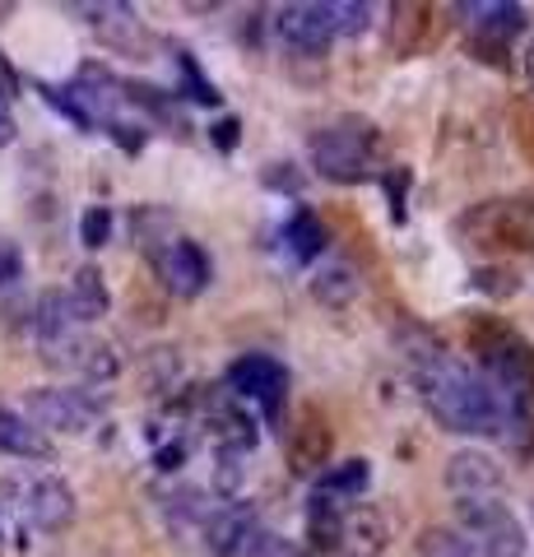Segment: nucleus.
Returning a JSON list of instances; mask_svg holds the SVG:
<instances>
[{"label":"nucleus","instance_id":"obj_18","mask_svg":"<svg viewBox=\"0 0 534 557\" xmlns=\"http://www.w3.org/2000/svg\"><path fill=\"white\" fill-rule=\"evenodd\" d=\"M386 548V520L376 507H349L344 511V544L339 553H349V557H382Z\"/></svg>","mask_w":534,"mask_h":557},{"label":"nucleus","instance_id":"obj_1","mask_svg":"<svg viewBox=\"0 0 534 557\" xmlns=\"http://www.w3.org/2000/svg\"><path fill=\"white\" fill-rule=\"evenodd\" d=\"M419 376L423 409L433 413V423L456 432V437H502L507 432V399L497 395L479 372H470L456 358H433L423 368H413Z\"/></svg>","mask_w":534,"mask_h":557},{"label":"nucleus","instance_id":"obj_36","mask_svg":"<svg viewBox=\"0 0 534 557\" xmlns=\"http://www.w3.org/2000/svg\"><path fill=\"white\" fill-rule=\"evenodd\" d=\"M5 145H14V116H10L5 102H0V149Z\"/></svg>","mask_w":534,"mask_h":557},{"label":"nucleus","instance_id":"obj_3","mask_svg":"<svg viewBox=\"0 0 534 557\" xmlns=\"http://www.w3.org/2000/svg\"><path fill=\"white\" fill-rule=\"evenodd\" d=\"M376 149H382V139H376V131L358 116L321 126L312 139H307V159H312V168L335 186L368 182L372 168H376Z\"/></svg>","mask_w":534,"mask_h":557},{"label":"nucleus","instance_id":"obj_6","mask_svg":"<svg viewBox=\"0 0 534 557\" xmlns=\"http://www.w3.org/2000/svg\"><path fill=\"white\" fill-rule=\"evenodd\" d=\"M223 391L233 399L256 405L265 423H280L284 399H288V368L270 354H243L237 362H228V372H223Z\"/></svg>","mask_w":534,"mask_h":557},{"label":"nucleus","instance_id":"obj_35","mask_svg":"<svg viewBox=\"0 0 534 557\" xmlns=\"http://www.w3.org/2000/svg\"><path fill=\"white\" fill-rule=\"evenodd\" d=\"M265 186H288V190H298L302 186V177H298V172H265Z\"/></svg>","mask_w":534,"mask_h":557},{"label":"nucleus","instance_id":"obj_4","mask_svg":"<svg viewBox=\"0 0 534 557\" xmlns=\"http://www.w3.org/2000/svg\"><path fill=\"white\" fill-rule=\"evenodd\" d=\"M24 418L38 432H61V437H84V432L102 428L108 418V399L84 391V386H38L24 395Z\"/></svg>","mask_w":534,"mask_h":557},{"label":"nucleus","instance_id":"obj_37","mask_svg":"<svg viewBox=\"0 0 534 557\" xmlns=\"http://www.w3.org/2000/svg\"><path fill=\"white\" fill-rule=\"evenodd\" d=\"M525 79L534 84V38H530V47H525Z\"/></svg>","mask_w":534,"mask_h":557},{"label":"nucleus","instance_id":"obj_9","mask_svg":"<svg viewBox=\"0 0 534 557\" xmlns=\"http://www.w3.org/2000/svg\"><path fill=\"white\" fill-rule=\"evenodd\" d=\"M149 265H153L159 284L172 293V298H186V302L200 298V293L210 288V278H214L210 256H204V247H200V242H191V237L159 242V247L149 251Z\"/></svg>","mask_w":534,"mask_h":557},{"label":"nucleus","instance_id":"obj_23","mask_svg":"<svg viewBox=\"0 0 534 557\" xmlns=\"http://www.w3.org/2000/svg\"><path fill=\"white\" fill-rule=\"evenodd\" d=\"M237 557H307V548L298 539H284L280 530H265L261 520H256L243 539V548H237Z\"/></svg>","mask_w":534,"mask_h":557},{"label":"nucleus","instance_id":"obj_25","mask_svg":"<svg viewBox=\"0 0 534 557\" xmlns=\"http://www.w3.org/2000/svg\"><path fill=\"white\" fill-rule=\"evenodd\" d=\"M419 557H479V553L464 544L460 530H451V525H427L419 534Z\"/></svg>","mask_w":534,"mask_h":557},{"label":"nucleus","instance_id":"obj_16","mask_svg":"<svg viewBox=\"0 0 534 557\" xmlns=\"http://www.w3.org/2000/svg\"><path fill=\"white\" fill-rule=\"evenodd\" d=\"M0 456L10 460H51L57 446H51L47 432H38L20 409L0 405Z\"/></svg>","mask_w":534,"mask_h":557},{"label":"nucleus","instance_id":"obj_32","mask_svg":"<svg viewBox=\"0 0 534 557\" xmlns=\"http://www.w3.org/2000/svg\"><path fill=\"white\" fill-rule=\"evenodd\" d=\"M20 89H24L20 70H14V61L5 57V51H0V102H5V108H10V102L20 98Z\"/></svg>","mask_w":534,"mask_h":557},{"label":"nucleus","instance_id":"obj_8","mask_svg":"<svg viewBox=\"0 0 534 557\" xmlns=\"http://www.w3.org/2000/svg\"><path fill=\"white\" fill-rule=\"evenodd\" d=\"M10 493H14V507H20V516L28 520L33 530H42V534H61L75 520V511H79L75 487L65 483L61 474H20L10 483Z\"/></svg>","mask_w":534,"mask_h":557},{"label":"nucleus","instance_id":"obj_31","mask_svg":"<svg viewBox=\"0 0 534 557\" xmlns=\"http://www.w3.org/2000/svg\"><path fill=\"white\" fill-rule=\"evenodd\" d=\"M24 278V256L14 242H0V288H14Z\"/></svg>","mask_w":534,"mask_h":557},{"label":"nucleus","instance_id":"obj_21","mask_svg":"<svg viewBox=\"0 0 534 557\" xmlns=\"http://www.w3.org/2000/svg\"><path fill=\"white\" fill-rule=\"evenodd\" d=\"M368 483H372V465L358 456V460H344V465H331L325 474L316 479V493H331L339 502H358L368 493Z\"/></svg>","mask_w":534,"mask_h":557},{"label":"nucleus","instance_id":"obj_29","mask_svg":"<svg viewBox=\"0 0 534 557\" xmlns=\"http://www.w3.org/2000/svg\"><path fill=\"white\" fill-rule=\"evenodd\" d=\"M42 98H47V102H51V108H57L61 116H71L79 131H94V121L84 116V108H79V102L71 98V89H57V84H42Z\"/></svg>","mask_w":534,"mask_h":557},{"label":"nucleus","instance_id":"obj_20","mask_svg":"<svg viewBox=\"0 0 534 557\" xmlns=\"http://www.w3.org/2000/svg\"><path fill=\"white\" fill-rule=\"evenodd\" d=\"M325 247H331V233H325V223L312 209H298V214L284 223V251L298 260V265H312Z\"/></svg>","mask_w":534,"mask_h":557},{"label":"nucleus","instance_id":"obj_15","mask_svg":"<svg viewBox=\"0 0 534 557\" xmlns=\"http://www.w3.org/2000/svg\"><path fill=\"white\" fill-rule=\"evenodd\" d=\"M344 511L349 502H339L331 493H312L307 502V557H335L344 544Z\"/></svg>","mask_w":534,"mask_h":557},{"label":"nucleus","instance_id":"obj_30","mask_svg":"<svg viewBox=\"0 0 534 557\" xmlns=\"http://www.w3.org/2000/svg\"><path fill=\"white\" fill-rule=\"evenodd\" d=\"M409 168H395L386 172V196H390V219L395 223H405V190H409Z\"/></svg>","mask_w":534,"mask_h":557},{"label":"nucleus","instance_id":"obj_11","mask_svg":"<svg viewBox=\"0 0 534 557\" xmlns=\"http://www.w3.org/2000/svg\"><path fill=\"white\" fill-rule=\"evenodd\" d=\"M284 456H288V469L293 479H321L331 469V456H335V432L325 423L321 409H298L293 418L288 437H284Z\"/></svg>","mask_w":534,"mask_h":557},{"label":"nucleus","instance_id":"obj_34","mask_svg":"<svg viewBox=\"0 0 534 557\" xmlns=\"http://www.w3.org/2000/svg\"><path fill=\"white\" fill-rule=\"evenodd\" d=\"M182 460H186V442H172V446H163L159 456H153L159 469H182Z\"/></svg>","mask_w":534,"mask_h":557},{"label":"nucleus","instance_id":"obj_33","mask_svg":"<svg viewBox=\"0 0 534 557\" xmlns=\"http://www.w3.org/2000/svg\"><path fill=\"white\" fill-rule=\"evenodd\" d=\"M237 131H243V121H237V116H223L219 126H210V139H214L223 153H233V149H237Z\"/></svg>","mask_w":534,"mask_h":557},{"label":"nucleus","instance_id":"obj_27","mask_svg":"<svg viewBox=\"0 0 534 557\" xmlns=\"http://www.w3.org/2000/svg\"><path fill=\"white\" fill-rule=\"evenodd\" d=\"M112 228H116L112 209L108 205H89V209H84V219H79V242L89 251H102L112 242Z\"/></svg>","mask_w":534,"mask_h":557},{"label":"nucleus","instance_id":"obj_26","mask_svg":"<svg viewBox=\"0 0 534 557\" xmlns=\"http://www.w3.org/2000/svg\"><path fill=\"white\" fill-rule=\"evenodd\" d=\"M177 70H182V89H186V98L204 102V108H219V102H223V94L214 89L210 79L200 75V65H196V57H191V51H177Z\"/></svg>","mask_w":534,"mask_h":557},{"label":"nucleus","instance_id":"obj_19","mask_svg":"<svg viewBox=\"0 0 534 557\" xmlns=\"http://www.w3.org/2000/svg\"><path fill=\"white\" fill-rule=\"evenodd\" d=\"M251 525H256V511L243 507V502L219 507L210 520H204V544H210L214 557H237V548H243V539H247Z\"/></svg>","mask_w":534,"mask_h":557},{"label":"nucleus","instance_id":"obj_24","mask_svg":"<svg viewBox=\"0 0 534 557\" xmlns=\"http://www.w3.org/2000/svg\"><path fill=\"white\" fill-rule=\"evenodd\" d=\"M331 5V24H335V38H363L372 28V5L368 0H325Z\"/></svg>","mask_w":534,"mask_h":557},{"label":"nucleus","instance_id":"obj_28","mask_svg":"<svg viewBox=\"0 0 534 557\" xmlns=\"http://www.w3.org/2000/svg\"><path fill=\"white\" fill-rule=\"evenodd\" d=\"M470 288L488 293V298H511V293L521 288V278H516V270H507V265H484L470 278Z\"/></svg>","mask_w":534,"mask_h":557},{"label":"nucleus","instance_id":"obj_12","mask_svg":"<svg viewBox=\"0 0 534 557\" xmlns=\"http://www.w3.org/2000/svg\"><path fill=\"white\" fill-rule=\"evenodd\" d=\"M274 33L284 38V47L302 51V57H325L335 42L331 5L325 0H293V5L274 10Z\"/></svg>","mask_w":534,"mask_h":557},{"label":"nucleus","instance_id":"obj_5","mask_svg":"<svg viewBox=\"0 0 534 557\" xmlns=\"http://www.w3.org/2000/svg\"><path fill=\"white\" fill-rule=\"evenodd\" d=\"M456 525L479 557H525V525L502 497H464L456 502Z\"/></svg>","mask_w":534,"mask_h":557},{"label":"nucleus","instance_id":"obj_2","mask_svg":"<svg viewBox=\"0 0 534 557\" xmlns=\"http://www.w3.org/2000/svg\"><path fill=\"white\" fill-rule=\"evenodd\" d=\"M479 376L507 399V409L534 413V344L502 321H479L470 330Z\"/></svg>","mask_w":534,"mask_h":557},{"label":"nucleus","instance_id":"obj_38","mask_svg":"<svg viewBox=\"0 0 534 557\" xmlns=\"http://www.w3.org/2000/svg\"><path fill=\"white\" fill-rule=\"evenodd\" d=\"M0 544H5V507H0Z\"/></svg>","mask_w":534,"mask_h":557},{"label":"nucleus","instance_id":"obj_10","mask_svg":"<svg viewBox=\"0 0 534 557\" xmlns=\"http://www.w3.org/2000/svg\"><path fill=\"white\" fill-rule=\"evenodd\" d=\"M456 228L470 237V247H530L534 242V219L525 205L516 200H484L464 214Z\"/></svg>","mask_w":534,"mask_h":557},{"label":"nucleus","instance_id":"obj_22","mask_svg":"<svg viewBox=\"0 0 534 557\" xmlns=\"http://www.w3.org/2000/svg\"><path fill=\"white\" fill-rule=\"evenodd\" d=\"M312 298L321 302V307H349L353 298H358V274L349 270V265H321L316 274H312Z\"/></svg>","mask_w":534,"mask_h":557},{"label":"nucleus","instance_id":"obj_17","mask_svg":"<svg viewBox=\"0 0 534 557\" xmlns=\"http://www.w3.org/2000/svg\"><path fill=\"white\" fill-rule=\"evenodd\" d=\"M65 293V307H71V317L79 325H94L102 321L112 311V293H108V278H102L98 265H79L71 274V288H61Z\"/></svg>","mask_w":534,"mask_h":557},{"label":"nucleus","instance_id":"obj_7","mask_svg":"<svg viewBox=\"0 0 534 557\" xmlns=\"http://www.w3.org/2000/svg\"><path fill=\"white\" fill-rule=\"evenodd\" d=\"M42 362L47 368H57L65 376H75L79 386H102V381H112L122 372V358H116V348L108 339H98L94 330H71V335L42 344Z\"/></svg>","mask_w":534,"mask_h":557},{"label":"nucleus","instance_id":"obj_14","mask_svg":"<svg viewBox=\"0 0 534 557\" xmlns=\"http://www.w3.org/2000/svg\"><path fill=\"white\" fill-rule=\"evenodd\" d=\"M456 14H464L474 38H488V42H511L516 33L530 28V10L516 5V0H460Z\"/></svg>","mask_w":534,"mask_h":557},{"label":"nucleus","instance_id":"obj_13","mask_svg":"<svg viewBox=\"0 0 534 557\" xmlns=\"http://www.w3.org/2000/svg\"><path fill=\"white\" fill-rule=\"evenodd\" d=\"M446 487L451 497L464 502V497H502V465H497L488 450H474L464 446L446 460Z\"/></svg>","mask_w":534,"mask_h":557}]
</instances>
